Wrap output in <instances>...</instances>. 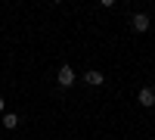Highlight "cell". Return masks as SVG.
Returning a JSON list of instances; mask_svg holds the SVG:
<instances>
[{
    "mask_svg": "<svg viewBox=\"0 0 155 140\" xmlns=\"http://www.w3.org/2000/svg\"><path fill=\"white\" fill-rule=\"evenodd\" d=\"M137 100H140V106H155V90L152 87H143V90L137 94Z\"/></svg>",
    "mask_w": 155,
    "mask_h": 140,
    "instance_id": "cell-3",
    "label": "cell"
},
{
    "mask_svg": "<svg viewBox=\"0 0 155 140\" xmlns=\"http://www.w3.org/2000/svg\"><path fill=\"white\" fill-rule=\"evenodd\" d=\"M130 25H134V31L143 34V31H149V16H146V12H137V16L130 19Z\"/></svg>",
    "mask_w": 155,
    "mask_h": 140,
    "instance_id": "cell-2",
    "label": "cell"
},
{
    "mask_svg": "<svg viewBox=\"0 0 155 140\" xmlns=\"http://www.w3.org/2000/svg\"><path fill=\"white\" fill-rule=\"evenodd\" d=\"M56 81H59L62 87H71V84H74V69H71V66H62V69L56 72Z\"/></svg>",
    "mask_w": 155,
    "mask_h": 140,
    "instance_id": "cell-1",
    "label": "cell"
},
{
    "mask_svg": "<svg viewBox=\"0 0 155 140\" xmlns=\"http://www.w3.org/2000/svg\"><path fill=\"white\" fill-rule=\"evenodd\" d=\"M3 106H6V100H3V97H0V112H3Z\"/></svg>",
    "mask_w": 155,
    "mask_h": 140,
    "instance_id": "cell-6",
    "label": "cell"
},
{
    "mask_svg": "<svg viewBox=\"0 0 155 140\" xmlns=\"http://www.w3.org/2000/svg\"><path fill=\"white\" fill-rule=\"evenodd\" d=\"M3 128H19V115H16V112H6V115H3Z\"/></svg>",
    "mask_w": 155,
    "mask_h": 140,
    "instance_id": "cell-5",
    "label": "cell"
},
{
    "mask_svg": "<svg viewBox=\"0 0 155 140\" xmlns=\"http://www.w3.org/2000/svg\"><path fill=\"white\" fill-rule=\"evenodd\" d=\"M84 81H87L90 87H99L102 81H106V75H99L96 69H90V72H84Z\"/></svg>",
    "mask_w": 155,
    "mask_h": 140,
    "instance_id": "cell-4",
    "label": "cell"
}]
</instances>
